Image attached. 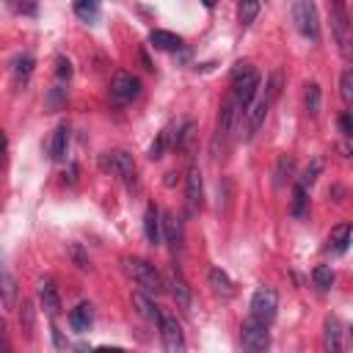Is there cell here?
I'll use <instances>...</instances> for the list:
<instances>
[{
	"label": "cell",
	"instance_id": "cell-1",
	"mask_svg": "<svg viewBox=\"0 0 353 353\" xmlns=\"http://www.w3.org/2000/svg\"><path fill=\"white\" fill-rule=\"evenodd\" d=\"M256 91H259V72L248 61L234 63V69H232V99H234L240 113H245L251 108Z\"/></svg>",
	"mask_w": 353,
	"mask_h": 353
},
{
	"label": "cell",
	"instance_id": "cell-21",
	"mask_svg": "<svg viewBox=\"0 0 353 353\" xmlns=\"http://www.w3.org/2000/svg\"><path fill=\"white\" fill-rule=\"evenodd\" d=\"M132 306H135V312L143 317V320H152V323H157V317H160V309H157V303L152 301V295H146V292H132Z\"/></svg>",
	"mask_w": 353,
	"mask_h": 353
},
{
	"label": "cell",
	"instance_id": "cell-8",
	"mask_svg": "<svg viewBox=\"0 0 353 353\" xmlns=\"http://www.w3.org/2000/svg\"><path fill=\"white\" fill-rule=\"evenodd\" d=\"M157 328H160V339H163L165 353H185V334H182V325L176 323L174 314L160 312Z\"/></svg>",
	"mask_w": 353,
	"mask_h": 353
},
{
	"label": "cell",
	"instance_id": "cell-5",
	"mask_svg": "<svg viewBox=\"0 0 353 353\" xmlns=\"http://www.w3.org/2000/svg\"><path fill=\"white\" fill-rule=\"evenodd\" d=\"M240 342H243L245 353H268V347H270L268 325L254 320V317H245L240 325Z\"/></svg>",
	"mask_w": 353,
	"mask_h": 353
},
{
	"label": "cell",
	"instance_id": "cell-14",
	"mask_svg": "<svg viewBox=\"0 0 353 353\" xmlns=\"http://www.w3.org/2000/svg\"><path fill=\"white\" fill-rule=\"evenodd\" d=\"M185 199H188V207L190 210H199L201 201H204V182H201L199 165H190L188 168V176H185Z\"/></svg>",
	"mask_w": 353,
	"mask_h": 353
},
{
	"label": "cell",
	"instance_id": "cell-17",
	"mask_svg": "<svg viewBox=\"0 0 353 353\" xmlns=\"http://www.w3.org/2000/svg\"><path fill=\"white\" fill-rule=\"evenodd\" d=\"M174 141H176V127L174 124H168V127H163L160 132H157V138H154V143L149 146V157L152 160H160L171 146H174Z\"/></svg>",
	"mask_w": 353,
	"mask_h": 353
},
{
	"label": "cell",
	"instance_id": "cell-40",
	"mask_svg": "<svg viewBox=\"0 0 353 353\" xmlns=\"http://www.w3.org/2000/svg\"><path fill=\"white\" fill-rule=\"evenodd\" d=\"M339 127H342V135H350V116H347V113H342Z\"/></svg>",
	"mask_w": 353,
	"mask_h": 353
},
{
	"label": "cell",
	"instance_id": "cell-22",
	"mask_svg": "<svg viewBox=\"0 0 353 353\" xmlns=\"http://www.w3.org/2000/svg\"><path fill=\"white\" fill-rule=\"evenodd\" d=\"M292 174H295V160H292L290 154H279V160H276V171H273V185L281 188L284 182L292 179Z\"/></svg>",
	"mask_w": 353,
	"mask_h": 353
},
{
	"label": "cell",
	"instance_id": "cell-18",
	"mask_svg": "<svg viewBox=\"0 0 353 353\" xmlns=\"http://www.w3.org/2000/svg\"><path fill=\"white\" fill-rule=\"evenodd\" d=\"M66 146H69V127L66 124H58L50 135V143H47V152L52 160H63L66 154Z\"/></svg>",
	"mask_w": 353,
	"mask_h": 353
},
{
	"label": "cell",
	"instance_id": "cell-15",
	"mask_svg": "<svg viewBox=\"0 0 353 353\" xmlns=\"http://www.w3.org/2000/svg\"><path fill=\"white\" fill-rule=\"evenodd\" d=\"M207 281H210L212 292H215V295H221V298H232V295L237 292L234 281L229 279V273H226L223 268H210V273H207Z\"/></svg>",
	"mask_w": 353,
	"mask_h": 353
},
{
	"label": "cell",
	"instance_id": "cell-29",
	"mask_svg": "<svg viewBox=\"0 0 353 353\" xmlns=\"http://www.w3.org/2000/svg\"><path fill=\"white\" fill-rule=\"evenodd\" d=\"M33 323H36L33 303H30V301H22V303H19V328H22V334H25L28 339L33 336Z\"/></svg>",
	"mask_w": 353,
	"mask_h": 353
},
{
	"label": "cell",
	"instance_id": "cell-30",
	"mask_svg": "<svg viewBox=\"0 0 353 353\" xmlns=\"http://www.w3.org/2000/svg\"><path fill=\"white\" fill-rule=\"evenodd\" d=\"M193 135H196V124H193V121H185V124L176 130V141H174V146L182 149V152H188L190 143H193Z\"/></svg>",
	"mask_w": 353,
	"mask_h": 353
},
{
	"label": "cell",
	"instance_id": "cell-7",
	"mask_svg": "<svg viewBox=\"0 0 353 353\" xmlns=\"http://www.w3.org/2000/svg\"><path fill=\"white\" fill-rule=\"evenodd\" d=\"M251 314L248 317H254V320H259V323H273L276 320V309H279V295H276V290H270V287H259L254 295H251Z\"/></svg>",
	"mask_w": 353,
	"mask_h": 353
},
{
	"label": "cell",
	"instance_id": "cell-27",
	"mask_svg": "<svg viewBox=\"0 0 353 353\" xmlns=\"http://www.w3.org/2000/svg\"><path fill=\"white\" fill-rule=\"evenodd\" d=\"M328 243H331V248H334L336 254H342V251L347 248V243H350V223H339V226H334Z\"/></svg>",
	"mask_w": 353,
	"mask_h": 353
},
{
	"label": "cell",
	"instance_id": "cell-25",
	"mask_svg": "<svg viewBox=\"0 0 353 353\" xmlns=\"http://www.w3.org/2000/svg\"><path fill=\"white\" fill-rule=\"evenodd\" d=\"M69 325H72L74 331H88V325H91V303L74 306V309L69 312Z\"/></svg>",
	"mask_w": 353,
	"mask_h": 353
},
{
	"label": "cell",
	"instance_id": "cell-3",
	"mask_svg": "<svg viewBox=\"0 0 353 353\" xmlns=\"http://www.w3.org/2000/svg\"><path fill=\"white\" fill-rule=\"evenodd\" d=\"M99 163H102L105 171H110L113 176H119V179L127 182V185H135V182H138V165H135V160H132L130 152H124V149H110V152L102 154Z\"/></svg>",
	"mask_w": 353,
	"mask_h": 353
},
{
	"label": "cell",
	"instance_id": "cell-32",
	"mask_svg": "<svg viewBox=\"0 0 353 353\" xmlns=\"http://www.w3.org/2000/svg\"><path fill=\"white\" fill-rule=\"evenodd\" d=\"M256 14H259V3H254V0H243V3L237 6V19H240V25H251Z\"/></svg>",
	"mask_w": 353,
	"mask_h": 353
},
{
	"label": "cell",
	"instance_id": "cell-38",
	"mask_svg": "<svg viewBox=\"0 0 353 353\" xmlns=\"http://www.w3.org/2000/svg\"><path fill=\"white\" fill-rule=\"evenodd\" d=\"M0 353H14V347H11V336H8V325H6L3 317H0Z\"/></svg>",
	"mask_w": 353,
	"mask_h": 353
},
{
	"label": "cell",
	"instance_id": "cell-16",
	"mask_svg": "<svg viewBox=\"0 0 353 353\" xmlns=\"http://www.w3.org/2000/svg\"><path fill=\"white\" fill-rule=\"evenodd\" d=\"M39 303H41L44 314L58 317V312H61V295H58V290H55L52 281H41L39 284Z\"/></svg>",
	"mask_w": 353,
	"mask_h": 353
},
{
	"label": "cell",
	"instance_id": "cell-36",
	"mask_svg": "<svg viewBox=\"0 0 353 353\" xmlns=\"http://www.w3.org/2000/svg\"><path fill=\"white\" fill-rule=\"evenodd\" d=\"M69 256L74 259V265H77L80 270H88V265H91V262H88V256L83 254V248H80L77 243H72V245H69Z\"/></svg>",
	"mask_w": 353,
	"mask_h": 353
},
{
	"label": "cell",
	"instance_id": "cell-41",
	"mask_svg": "<svg viewBox=\"0 0 353 353\" xmlns=\"http://www.w3.org/2000/svg\"><path fill=\"white\" fill-rule=\"evenodd\" d=\"M94 353H124L121 347H110V345H99V347H94Z\"/></svg>",
	"mask_w": 353,
	"mask_h": 353
},
{
	"label": "cell",
	"instance_id": "cell-33",
	"mask_svg": "<svg viewBox=\"0 0 353 353\" xmlns=\"http://www.w3.org/2000/svg\"><path fill=\"white\" fill-rule=\"evenodd\" d=\"M312 281H314L320 290H328V287L334 284V273H331V268H328V265H317V268L312 270Z\"/></svg>",
	"mask_w": 353,
	"mask_h": 353
},
{
	"label": "cell",
	"instance_id": "cell-6",
	"mask_svg": "<svg viewBox=\"0 0 353 353\" xmlns=\"http://www.w3.org/2000/svg\"><path fill=\"white\" fill-rule=\"evenodd\" d=\"M331 25H334V36H336V44H339V52L345 61L353 58V36H350V17H347V6L342 0H336L331 6Z\"/></svg>",
	"mask_w": 353,
	"mask_h": 353
},
{
	"label": "cell",
	"instance_id": "cell-13",
	"mask_svg": "<svg viewBox=\"0 0 353 353\" xmlns=\"http://www.w3.org/2000/svg\"><path fill=\"white\" fill-rule=\"evenodd\" d=\"M160 232H163V240H165L171 248H182V243H185V229H182V221H179L174 212H160Z\"/></svg>",
	"mask_w": 353,
	"mask_h": 353
},
{
	"label": "cell",
	"instance_id": "cell-9",
	"mask_svg": "<svg viewBox=\"0 0 353 353\" xmlns=\"http://www.w3.org/2000/svg\"><path fill=\"white\" fill-rule=\"evenodd\" d=\"M292 22L295 28L306 36V39H317L320 36V19H317V6L309 0H298L292 6Z\"/></svg>",
	"mask_w": 353,
	"mask_h": 353
},
{
	"label": "cell",
	"instance_id": "cell-23",
	"mask_svg": "<svg viewBox=\"0 0 353 353\" xmlns=\"http://www.w3.org/2000/svg\"><path fill=\"white\" fill-rule=\"evenodd\" d=\"M281 88H284V72H281V69H273L270 77H268V83H265V94H262V99H265L268 105H273V102L279 99Z\"/></svg>",
	"mask_w": 353,
	"mask_h": 353
},
{
	"label": "cell",
	"instance_id": "cell-31",
	"mask_svg": "<svg viewBox=\"0 0 353 353\" xmlns=\"http://www.w3.org/2000/svg\"><path fill=\"white\" fill-rule=\"evenodd\" d=\"M74 14H77L80 19H85V22H94V19L99 17V6L91 3V0H77V3H74Z\"/></svg>",
	"mask_w": 353,
	"mask_h": 353
},
{
	"label": "cell",
	"instance_id": "cell-35",
	"mask_svg": "<svg viewBox=\"0 0 353 353\" xmlns=\"http://www.w3.org/2000/svg\"><path fill=\"white\" fill-rule=\"evenodd\" d=\"M306 201H309V199H306V190L295 185V190H292V215H303Z\"/></svg>",
	"mask_w": 353,
	"mask_h": 353
},
{
	"label": "cell",
	"instance_id": "cell-37",
	"mask_svg": "<svg viewBox=\"0 0 353 353\" xmlns=\"http://www.w3.org/2000/svg\"><path fill=\"white\" fill-rule=\"evenodd\" d=\"M55 74H58L61 83L69 80V77H72V63H69L66 58H55Z\"/></svg>",
	"mask_w": 353,
	"mask_h": 353
},
{
	"label": "cell",
	"instance_id": "cell-34",
	"mask_svg": "<svg viewBox=\"0 0 353 353\" xmlns=\"http://www.w3.org/2000/svg\"><path fill=\"white\" fill-rule=\"evenodd\" d=\"M339 94H342V102L350 105L353 102V69H345L342 77H339Z\"/></svg>",
	"mask_w": 353,
	"mask_h": 353
},
{
	"label": "cell",
	"instance_id": "cell-39",
	"mask_svg": "<svg viewBox=\"0 0 353 353\" xmlns=\"http://www.w3.org/2000/svg\"><path fill=\"white\" fill-rule=\"evenodd\" d=\"M6 152H8V138H6V132H0V165L6 163Z\"/></svg>",
	"mask_w": 353,
	"mask_h": 353
},
{
	"label": "cell",
	"instance_id": "cell-12",
	"mask_svg": "<svg viewBox=\"0 0 353 353\" xmlns=\"http://www.w3.org/2000/svg\"><path fill=\"white\" fill-rule=\"evenodd\" d=\"M323 347L325 353H345V328L334 314H328L323 323Z\"/></svg>",
	"mask_w": 353,
	"mask_h": 353
},
{
	"label": "cell",
	"instance_id": "cell-24",
	"mask_svg": "<svg viewBox=\"0 0 353 353\" xmlns=\"http://www.w3.org/2000/svg\"><path fill=\"white\" fill-rule=\"evenodd\" d=\"M320 174H323V157H314V160L301 171V176H298V182H295V185H298V188H303V190H309V188L317 182V176H320Z\"/></svg>",
	"mask_w": 353,
	"mask_h": 353
},
{
	"label": "cell",
	"instance_id": "cell-4",
	"mask_svg": "<svg viewBox=\"0 0 353 353\" xmlns=\"http://www.w3.org/2000/svg\"><path fill=\"white\" fill-rule=\"evenodd\" d=\"M237 113L240 110H237L234 99L229 97L221 105V113H218V124H215V135H212V157H218L226 149V143H229V138L234 132V124H237Z\"/></svg>",
	"mask_w": 353,
	"mask_h": 353
},
{
	"label": "cell",
	"instance_id": "cell-11",
	"mask_svg": "<svg viewBox=\"0 0 353 353\" xmlns=\"http://www.w3.org/2000/svg\"><path fill=\"white\" fill-rule=\"evenodd\" d=\"M163 281H165V290L174 295L176 306H179V309H190V298H193V292H190V287H188L182 270H179V268H171L168 276H165Z\"/></svg>",
	"mask_w": 353,
	"mask_h": 353
},
{
	"label": "cell",
	"instance_id": "cell-28",
	"mask_svg": "<svg viewBox=\"0 0 353 353\" xmlns=\"http://www.w3.org/2000/svg\"><path fill=\"white\" fill-rule=\"evenodd\" d=\"M33 66H36V61H33V55H19L17 61H14V77H17V83H28L30 80V74H33Z\"/></svg>",
	"mask_w": 353,
	"mask_h": 353
},
{
	"label": "cell",
	"instance_id": "cell-19",
	"mask_svg": "<svg viewBox=\"0 0 353 353\" xmlns=\"http://www.w3.org/2000/svg\"><path fill=\"white\" fill-rule=\"evenodd\" d=\"M143 234H146V240L152 245H157L160 237H163V232H160V210L154 204H149L146 212H143Z\"/></svg>",
	"mask_w": 353,
	"mask_h": 353
},
{
	"label": "cell",
	"instance_id": "cell-2",
	"mask_svg": "<svg viewBox=\"0 0 353 353\" xmlns=\"http://www.w3.org/2000/svg\"><path fill=\"white\" fill-rule=\"evenodd\" d=\"M127 270H130V276L135 279V284L141 287V292H146V295H160V292H165L163 273H160L152 262H146V259H141V256H132V259H127Z\"/></svg>",
	"mask_w": 353,
	"mask_h": 353
},
{
	"label": "cell",
	"instance_id": "cell-26",
	"mask_svg": "<svg viewBox=\"0 0 353 353\" xmlns=\"http://www.w3.org/2000/svg\"><path fill=\"white\" fill-rule=\"evenodd\" d=\"M303 105H306V113L309 116H317L320 113L323 94H320V85L317 83H306V88H303Z\"/></svg>",
	"mask_w": 353,
	"mask_h": 353
},
{
	"label": "cell",
	"instance_id": "cell-10",
	"mask_svg": "<svg viewBox=\"0 0 353 353\" xmlns=\"http://www.w3.org/2000/svg\"><path fill=\"white\" fill-rule=\"evenodd\" d=\"M141 94V80L130 72H116L110 80V99L116 105H127Z\"/></svg>",
	"mask_w": 353,
	"mask_h": 353
},
{
	"label": "cell",
	"instance_id": "cell-20",
	"mask_svg": "<svg viewBox=\"0 0 353 353\" xmlns=\"http://www.w3.org/2000/svg\"><path fill=\"white\" fill-rule=\"evenodd\" d=\"M149 41H152L154 50H163V52H174V50L182 47V39H179L176 33H171V30H160V28L149 33Z\"/></svg>",
	"mask_w": 353,
	"mask_h": 353
}]
</instances>
